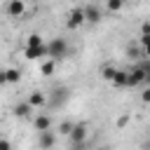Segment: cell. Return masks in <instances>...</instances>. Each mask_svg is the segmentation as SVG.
I'll return each mask as SVG.
<instances>
[{"instance_id":"obj_12","label":"cell","mask_w":150,"mask_h":150,"mask_svg":"<svg viewBox=\"0 0 150 150\" xmlns=\"http://www.w3.org/2000/svg\"><path fill=\"white\" fill-rule=\"evenodd\" d=\"M45 45V40H42V35H38V33H30L28 38H26V47H42Z\"/></svg>"},{"instance_id":"obj_24","label":"cell","mask_w":150,"mask_h":150,"mask_svg":"<svg viewBox=\"0 0 150 150\" xmlns=\"http://www.w3.org/2000/svg\"><path fill=\"white\" fill-rule=\"evenodd\" d=\"M0 150H12V143L5 141V138H0Z\"/></svg>"},{"instance_id":"obj_20","label":"cell","mask_w":150,"mask_h":150,"mask_svg":"<svg viewBox=\"0 0 150 150\" xmlns=\"http://www.w3.org/2000/svg\"><path fill=\"white\" fill-rule=\"evenodd\" d=\"M105 7H108V12H120V9L124 7V2H122V0H108Z\"/></svg>"},{"instance_id":"obj_26","label":"cell","mask_w":150,"mask_h":150,"mask_svg":"<svg viewBox=\"0 0 150 150\" xmlns=\"http://www.w3.org/2000/svg\"><path fill=\"white\" fill-rule=\"evenodd\" d=\"M2 84H7V73H5V70H0V87H2Z\"/></svg>"},{"instance_id":"obj_5","label":"cell","mask_w":150,"mask_h":150,"mask_svg":"<svg viewBox=\"0 0 150 150\" xmlns=\"http://www.w3.org/2000/svg\"><path fill=\"white\" fill-rule=\"evenodd\" d=\"M84 7H75L70 14H68V28H80L84 23Z\"/></svg>"},{"instance_id":"obj_10","label":"cell","mask_w":150,"mask_h":150,"mask_svg":"<svg viewBox=\"0 0 150 150\" xmlns=\"http://www.w3.org/2000/svg\"><path fill=\"white\" fill-rule=\"evenodd\" d=\"M28 103H30V108H42V105L47 103V96H45L42 91H30Z\"/></svg>"},{"instance_id":"obj_28","label":"cell","mask_w":150,"mask_h":150,"mask_svg":"<svg viewBox=\"0 0 150 150\" xmlns=\"http://www.w3.org/2000/svg\"><path fill=\"white\" fill-rule=\"evenodd\" d=\"M103 150H105V148H103Z\"/></svg>"},{"instance_id":"obj_4","label":"cell","mask_w":150,"mask_h":150,"mask_svg":"<svg viewBox=\"0 0 150 150\" xmlns=\"http://www.w3.org/2000/svg\"><path fill=\"white\" fill-rule=\"evenodd\" d=\"M70 145H75V143H87V124H75L73 127V131H70Z\"/></svg>"},{"instance_id":"obj_27","label":"cell","mask_w":150,"mask_h":150,"mask_svg":"<svg viewBox=\"0 0 150 150\" xmlns=\"http://www.w3.org/2000/svg\"><path fill=\"white\" fill-rule=\"evenodd\" d=\"M141 150H150V141H143L141 143Z\"/></svg>"},{"instance_id":"obj_6","label":"cell","mask_w":150,"mask_h":150,"mask_svg":"<svg viewBox=\"0 0 150 150\" xmlns=\"http://www.w3.org/2000/svg\"><path fill=\"white\" fill-rule=\"evenodd\" d=\"M23 56H26L28 61H38V59L49 56V52H47V45H42V47H26V49H23Z\"/></svg>"},{"instance_id":"obj_9","label":"cell","mask_w":150,"mask_h":150,"mask_svg":"<svg viewBox=\"0 0 150 150\" xmlns=\"http://www.w3.org/2000/svg\"><path fill=\"white\" fill-rule=\"evenodd\" d=\"M84 19L91 21V23L101 21V7H98V5H87V7H84Z\"/></svg>"},{"instance_id":"obj_3","label":"cell","mask_w":150,"mask_h":150,"mask_svg":"<svg viewBox=\"0 0 150 150\" xmlns=\"http://www.w3.org/2000/svg\"><path fill=\"white\" fill-rule=\"evenodd\" d=\"M5 12H7L9 16H14V19H19V16H23V12H26V2H23V0H9V2L5 5Z\"/></svg>"},{"instance_id":"obj_23","label":"cell","mask_w":150,"mask_h":150,"mask_svg":"<svg viewBox=\"0 0 150 150\" xmlns=\"http://www.w3.org/2000/svg\"><path fill=\"white\" fill-rule=\"evenodd\" d=\"M141 101H143V103H150V87H148V89L141 94Z\"/></svg>"},{"instance_id":"obj_14","label":"cell","mask_w":150,"mask_h":150,"mask_svg":"<svg viewBox=\"0 0 150 150\" xmlns=\"http://www.w3.org/2000/svg\"><path fill=\"white\" fill-rule=\"evenodd\" d=\"M73 127H75V122H68V120H66V122H61V124L56 127V134H59V136H70Z\"/></svg>"},{"instance_id":"obj_11","label":"cell","mask_w":150,"mask_h":150,"mask_svg":"<svg viewBox=\"0 0 150 150\" xmlns=\"http://www.w3.org/2000/svg\"><path fill=\"white\" fill-rule=\"evenodd\" d=\"M30 112H33V108H30L28 101H21V103L14 105V115L16 117H30Z\"/></svg>"},{"instance_id":"obj_8","label":"cell","mask_w":150,"mask_h":150,"mask_svg":"<svg viewBox=\"0 0 150 150\" xmlns=\"http://www.w3.org/2000/svg\"><path fill=\"white\" fill-rule=\"evenodd\" d=\"M33 127H35L38 134H42V131H52V120H49L47 115H38V117L33 120Z\"/></svg>"},{"instance_id":"obj_18","label":"cell","mask_w":150,"mask_h":150,"mask_svg":"<svg viewBox=\"0 0 150 150\" xmlns=\"http://www.w3.org/2000/svg\"><path fill=\"white\" fill-rule=\"evenodd\" d=\"M54 68H56V61H52V59H49V61H45V63H42L40 73H42V75H52V73H54Z\"/></svg>"},{"instance_id":"obj_22","label":"cell","mask_w":150,"mask_h":150,"mask_svg":"<svg viewBox=\"0 0 150 150\" xmlns=\"http://www.w3.org/2000/svg\"><path fill=\"white\" fill-rule=\"evenodd\" d=\"M141 35H150V21H143L141 23Z\"/></svg>"},{"instance_id":"obj_21","label":"cell","mask_w":150,"mask_h":150,"mask_svg":"<svg viewBox=\"0 0 150 150\" xmlns=\"http://www.w3.org/2000/svg\"><path fill=\"white\" fill-rule=\"evenodd\" d=\"M129 122H131V115H129V112L120 115V117H117V129H124V127H127Z\"/></svg>"},{"instance_id":"obj_17","label":"cell","mask_w":150,"mask_h":150,"mask_svg":"<svg viewBox=\"0 0 150 150\" xmlns=\"http://www.w3.org/2000/svg\"><path fill=\"white\" fill-rule=\"evenodd\" d=\"M127 54H129V56H134V59H138V56H145L141 45H129V47H127Z\"/></svg>"},{"instance_id":"obj_19","label":"cell","mask_w":150,"mask_h":150,"mask_svg":"<svg viewBox=\"0 0 150 150\" xmlns=\"http://www.w3.org/2000/svg\"><path fill=\"white\" fill-rule=\"evenodd\" d=\"M138 45L143 47V54L150 59V35H141V40H138Z\"/></svg>"},{"instance_id":"obj_15","label":"cell","mask_w":150,"mask_h":150,"mask_svg":"<svg viewBox=\"0 0 150 150\" xmlns=\"http://www.w3.org/2000/svg\"><path fill=\"white\" fill-rule=\"evenodd\" d=\"M5 73H7V84H16V82L21 80V73H19L16 68H7Z\"/></svg>"},{"instance_id":"obj_13","label":"cell","mask_w":150,"mask_h":150,"mask_svg":"<svg viewBox=\"0 0 150 150\" xmlns=\"http://www.w3.org/2000/svg\"><path fill=\"white\" fill-rule=\"evenodd\" d=\"M112 87H127V70H120L117 68V73L112 77Z\"/></svg>"},{"instance_id":"obj_7","label":"cell","mask_w":150,"mask_h":150,"mask_svg":"<svg viewBox=\"0 0 150 150\" xmlns=\"http://www.w3.org/2000/svg\"><path fill=\"white\" fill-rule=\"evenodd\" d=\"M54 143H56V134H54V131H42V134H38V145H40L42 150L52 148Z\"/></svg>"},{"instance_id":"obj_2","label":"cell","mask_w":150,"mask_h":150,"mask_svg":"<svg viewBox=\"0 0 150 150\" xmlns=\"http://www.w3.org/2000/svg\"><path fill=\"white\" fill-rule=\"evenodd\" d=\"M141 84H145V70H143L141 63H138V66H134L131 70H127V87L134 89V87H141Z\"/></svg>"},{"instance_id":"obj_1","label":"cell","mask_w":150,"mask_h":150,"mask_svg":"<svg viewBox=\"0 0 150 150\" xmlns=\"http://www.w3.org/2000/svg\"><path fill=\"white\" fill-rule=\"evenodd\" d=\"M47 52H49V59H52V61H59V59L66 56V52H68V42H66L63 38H54V40L47 45Z\"/></svg>"},{"instance_id":"obj_25","label":"cell","mask_w":150,"mask_h":150,"mask_svg":"<svg viewBox=\"0 0 150 150\" xmlns=\"http://www.w3.org/2000/svg\"><path fill=\"white\" fill-rule=\"evenodd\" d=\"M70 150H87V143H75L70 145Z\"/></svg>"},{"instance_id":"obj_16","label":"cell","mask_w":150,"mask_h":150,"mask_svg":"<svg viewBox=\"0 0 150 150\" xmlns=\"http://www.w3.org/2000/svg\"><path fill=\"white\" fill-rule=\"evenodd\" d=\"M115 73H117V68H115V66H103V70H101V77H103V80H108V82H112Z\"/></svg>"}]
</instances>
